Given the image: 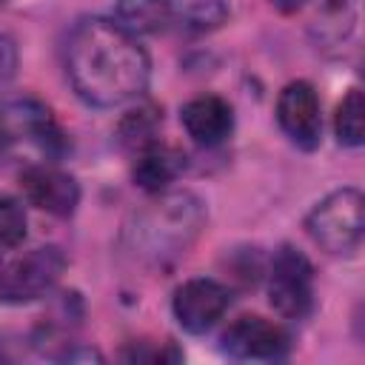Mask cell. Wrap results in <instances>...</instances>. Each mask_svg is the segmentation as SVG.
I'll return each instance as SVG.
<instances>
[{"instance_id":"6da1fadb","label":"cell","mask_w":365,"mask_h":365,"mask_svg":"<svg viewBox=\"0 0 365 365\" xmlns=\"http://www.w3.org/2000/svg\"><path fill=\"white\" fill-rule=\"evenodd\" d=\"M66 74L83 103L117 108L145 94L151 60L140 40L114 17H86L68 34Z\"/></svg>"},{"instance_id":"7a4b0ae2","label":"cell","mask_w":365,"mask_h":365,"mask_svg":"<svg viewBox=\"0 0 365 365\" xmlns=\"http://www.w3.org/2000/svg\"><path fill=\"white\" fill-rule=\"evenodd\" d=\"M205 228V205L191 191H163L123 231L128 254L148 268H171Z\"/></svg>"},{"instance_id":"3957f363","label":"cell","mask_w":365,"mask_h":365,"mask_svg":"<svg viewBox=\"0 0 365 365\" xmlns=\"http://www.w3.org/2000/svg\"><path fill=\"white\" fill-rule=\"evenodd\" d=\"M362 208L365 200L359 188H336L308 211L305 231L325 254H354L362 242Z\"/></svg>"},{"instance_id":"277c9868","label":"cell","mask_w":365,"mask_h":365,"mask_svg":"<svg viewBox=\"0 0 365 365\" xmlns=\"http://www.w3.org/2000/svg\"><path fill=\"white\" fill-rule=\"evenodd\" d=\"M66 271V254L60 245H37L11 262L0 265V302L26 305L54 291Z\"/></svg>"},{"instance_id":"5b68a950","label":"cell","mask_w":365,"mask_h":365,"mask_svg":"<svg viewBox=\"0 0 365 365\" xmlns=\"http://www.w3.org/2000/svg\"><path fill=\"white\" fill-rule=\"evenodd\" d=\"M268 302L285 319H302L314 308V265L311 259L294 248L279 245L265 265Z\"/></svg>"},{"instance_id":"8992f818","label":"cell","mask_w":365,"mask_h":365,"mask_svg":"<svg viewBox=\"0 0 365 365\" xmlns=\"http://www.w3.org/2000/svg\"><path fill=\"white\" fill-rule=\"evenodd\" d=\"M0 128L9 143H31L51 163L60 160L68 148V137L54 120L51 108L37 97H14L0 108Z\"/></svg>"},{"instance_id":"52a82bcc","label":"cell","mask_w":365,"mask_h":365,"mask_svg":"<svg viewBox=\"0 0 365 365\" xmlns=\"http://www.w3.org/2000/svg\"><path fill=\"white\" fill-rule=\"evenodd\" d=\"M220 348L234 359H251V362H274L288 356L291 351V334L285 325L265 319V317H240L234 319L222 336Z\"/></svg>"},{"instance_id":"ba28073f","label":"cell","mask_w":365,"mask_h":365,"mask_svg":"<svg viewBox=\"0 0 365 365\" xmlns=\"http://www.w3.org/2000/svg\"><path fill=\"white\" fill-rule=\"evenodd\" d=\"M231 305V291L211 277H194L177 285L171 297V314L177 325L188 334L211 331Z\"/></svg>"},{"instance_id":"9c48e42d","label":"cell","mask_w":365,"mask_h":365,"mask_svg":"<svg viewBox=\"0 0 365 365\" xmlns=\"http://www.w3.org/2000/svg\"><path fill=\"white\" fill-rule=\"evenodd\" d=\"M20 191L29 205L60 220L71 217L80 205V182L51 160L26 165L20 171Z\"/></svg>"},{"instance_id":"30bf717a","label":"cell","mask_w":365,"mask_h":365,"mask_svg":"<svg viewBox=\"0 0 365 365\" xmlns=\"http://www.w3.org/2000/svg\"><path fill=\"white\" fill-rule=\"evenodd\" d=\"M277 123L282 134L302 151H314L322 140L319 94L308 80H291L277 97Z\"/></svg>"},{"instance_id":"8fae6325","label":"cell","mask_w":365,"mask_h":365,"mask_svg":"<svg viewBox=\"0 0 365 365\" xmlns=\"http://www.w3.org/2000/svg\"><path fill=\"white\" fill-rule=\"evenodd\" d=\"M185 134L200 145H220L234 131V108L220 94H200L188 100L180 111Z\"/></svg>"},{"instance_id":"7c38bea8","label":"cell","mask_w":365,"mask_h":365,"mask_svg":"<svg viewBox=\"0 0 365 365\" xmlns=\"http://www.w3.org/2000/svg\"><path fill=\"white\" fill-rule=\"evenodd\" d=\"M185 171V154L165 143H151L137 151V160L131 165V180L145 194H163L168 185Z\"/></svg>"},{"instance_id":"4fadbf2b","label":"cell","mask_w":365,"mask_h":365,"mask_svg":"<svg viewBox=\"0 0 365 365\" xmlns=\"http://www.w3.org/2000/svg\"><path fill=\"white\" fill-rule=\"evenodd\" d=\"M359 23V0H328L314 23H311V40L317 48H339Z\"/></svg>"},{"instance_id":"5bb4252c","label":"cell","mask_w":365,"mask_h":365,"mask_svg":"<svg viewBox=\"0 0 365 365\" xmlns=\"http://www.w3.org/2000/svg\"><path fill=\"white\" fill-rule=\"evenodd\" d=\"M174 17L177 9L171 0H114V20L134 37L165 31Z\"/></svg>"},{"instance_id":"9a60e30c","label":"cell","mask_w":365,"mask_h":365,"mask_svg":"<svg viewBox=\"0 0 365 365\" xmlns=\"http://www.w3.org/2000/svg\"><path fill=\"white\" fill-rule=\"evenodd\" d=\"M163 123V114L157 106L151 103H137L134 108L125 111V117L120 120L117 125V140L131 148V151H140L151 143H157V128Z\"/></svg>"},{"instance_id":"2e32d148","label":"cell","mask_w":365,"mask_h":365,"mask_svg":"<svg viewBox=\"0 0 365 365\" xmlns=\"http://www.w3.org/2000/svg\"><path fill=\"white\" fill-rule=\"evenodd\" d=\"M334 134L339 145L359 148L365 140V100L359 88H351L334 111Z\"/></svg>"},{"instance_id":"e0dca14e","label":"cell","mask_w":365,"mask_h":365,"mask_svg":"<svg viewBox=\"0 0 365 365\" xmlns=\"http://www.w3.org/2000/svg\"><path fill=\"white\" fill-rule=\"evenodd\" d=\"M29 217L23 200L11 194H0V248H17L26 240Z\"/></svg>"},{"instance_id":"ac0fdd59","label":"cell","mask_w":365,"mask_h":365,"mask_svg":"<svg viewBox=\"0 0 365 365\" xmlns=\"http://www.w3.org/2000/svg\"><path fill=\"white\" fill-rule=\"evenodd\" d=\"M225 20H228V9L222 0H194L180 14V23L188 31H211L220 29Z\"/></svg>"},{"instance_id":"d6986e66","label":"cell","mask_w":365,"mask_h":365,"mask_svg":"<svg viewBox=\"0 0 365 365\" xmlns=\"http://www.w3.org/2000/svg\"><path fill=\"white\" fill-rule=\"evenodd\" d=\"M14 71H17V43L9 34H0V88L9 86Z\"/></svg>"},{"instance_id":"ffe728a7","label":"cell","mask_w":365,"mask_h":365,"mask_svg":"<svg viewBox=\"0 0 365 365\" xmlns=\"http://www.w3.org/2000/svg\"><path fill=\"white\" fill-rule=\"evenodd\" d=\"M305 3H308V0H271V6H274L279 14H294V11H299Z\"/></svg>"},{"instance_id":"44dd1931","label":"cell","mask_w":365,"mask_h":365,"mask_svg":"<svg viewBox=\"0 0 365 365\" xmlns=\"http://www.w3.org/2000/svg\"><path fill=\"white\" fill-rule=\"evenodd\" d=\"M6 3H9V0H0V6H6Z\"/></svg>"}]
</instances>
